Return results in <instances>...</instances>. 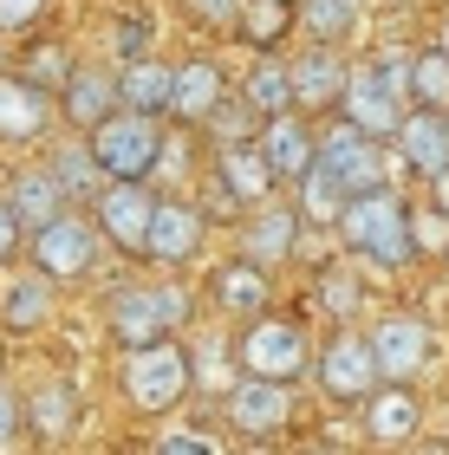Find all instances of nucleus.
Listing matches in <instances>:
<instances>
[{
	"label": "nucleus",
	"mask_w": 449,
	"mask_h": 455,
	"mask_svg": "<svg viewBox=\"0 0 449 455\" xmlns=\"http://www.w3.org/2000/svg\"><path fill=\"white\" fill-rule=\"evenodd\" d=\"M437 52H443V59H449V20H443V46H437Z\"/></svg>",
	"instance_id": "obj_46"
},
{
	"label": "nucleus",
	"mask_w": 449,
	"mask_h": 455,
	"mask_svg": "<svg viewBox=\"0 0 449 455\" xmlns=\"http://www.w3.org/2000/svg\"><path fill=\"white\" fill-rule=\"evenodd\" d=\"M20 410H27V429H33L39 443H66L72 429H78V390H72L66 378L39 384V390H33V397L20 403Z\"/></svg>",
	"instance_id": "obj_24"
},
{
	"label": "nucleus",
	"mask_w": 449,
	"mask_h": 455,
	"mask_svg": "<svg viewBox=\"0 0 449 455\" xmlns=\"http://www.w3.org/2000/svg\"><path fill=\"white\" fill-rule=\"evenodd\" d=\"M52 124V92H39L33 78L0 72V143H33Z\"/></svg>",
	"instance_id": "obj_16"
},
{
	"label": "nucleus",
	"mask_w": 449,
	"mask_h": 455,
	"mask_svg": "<svg viewBox=\"0 0 449 455\" xmlns=\"http://www.w3.org/2000/svg\"><path fill=\"white\" fill-rule=\"evenodd\" d=\"M52 319V280L46 274H20L7 293H0V325L7 332H39Z\"/></svg>",
	"instance_id": "obj_27"
},
{
	"label": "nucleus",
	"mask_w": 449,
	"mask_h": 455,
	"mask_svg": "<svg viewBox=\"0 0 449 455\" xmlns=\"http://www.w3.org/2000/svg\"><path fill=\"white\" fill-rule=\"evenodd\" d=\"M293 417V390L287 384H268V378H241L235 397H229V423L241 429V436H280Z\"/></svg>",
	"instance_id": "obj_15"
},
{
	"label": "nucleus",
	"mask_w": 449,
	"mask_h": 455,
	"mask_svg": "<svg viewBox=\"0 0 449 455\" xmlns=\"http://www.w3.org/2000/svg\"><path fill=\"white\" fill-rule=\"evenodd\" d=\"M150 209H156V196L144 189V182H111V189H98V235L117 241L124 254H144Z\"/></svg>",
	"instance_id": "obj_12"
},
{
	"label": "nucleus",
	"mask_w": 449,
	"mask_h": 455,
	"mask_svg": "<svg viewBox=\"0 0 449 455\" xmlns=\"http://www.w3.org/2000/svg\"><path fill=\"white\" fill-rule=\"evenodd\" d=\"M235 27H241V39H248L261 59H274V46L300 27V0H241Z\"/></svg>",
	"instance_id": "obj_25"
},
{
	"label": "nucleus",
	"mask_w": 449,
	"mask_h": 455,
	"mask_svg": "<svg viewBox=\"0 0 449 455\" xmlns=\"http://www.w3.org/2000/svg\"><path fill=\"white\" fill-rule=\"evenodd\" d=\"M293 241H300V209H254V221L241 228V260L274 267L293 254Z\"/></svg>",
	"instance_id": "obj_22"
},
{
	"label": "nucleus",
	"mask_w": 449,
	"mask_h": 455,
	"mask_svg": "<svg viewBox=\"0 0 449 455\" xmlns=\"http://www.w3.org/2000/svg\"><path fill=\"white\" fill-rule=\"evenodd\" d=\"M313 371H319V384H325V397H333V403H365V397L378 390L372 339H358V332L325 339V345L313 351Z\"/></svg>",
	"instance_id": "obj_7"
},
{
	"label": "nucleus",
	"mask_w": 449,
	"mask_h": 455,
	"mask_svg": "<svg viewBox=\"0 0 449 455\" xmlns=\"http://www.w3.org/2000/svg\"><path fill=\"white\" fill-rule=\"evenodd\" d=\"M449 241V221L437 209H411V247H423V254H437V247Z\"/></svg>",
	"instance_id": "obj_36"
},
{
	"label": "nucleus",
	"mask_w": 449,
	"mask_h": 455,
	"mask_svg": "<svg viewBox=\"0 0 449 455\" xmlns=\"http://www.w3.org/2000/svg\"><path fill=\"white\" fill-rule=\"evenodd\" d=\"M339 209H345V189H339V176L313 163V170L300 176V221H339Z\"/></svg>",
	"instance_id": "obj_32"
},
{
	"label": "nucleus",
	"mask_w": 449,
	"mask_h": 455,
	"mask_svg": "<svg viewBox=\"0 0 449 455\" xmlns=\"http://www.w3.org/2000/svg\"><path fill=\"white\" fill-rule=\"evenodd\" d=\"M92 163H98V176H111V182H144L156 163H163V124L156 117H137V111H117L105 117L92 131Z\"/></svg>",
	"instance_id": "obj_2"
},
{
	"label": "nucleus",
	"mask_w": 449,
	"mask_h": 455,
	"mask_svg": "<svg viewBox=\"0 0 449 455\" xmlns=\"http://www.w3.org/2000/svg\"><path fill=\"white\" fill-rule=\"evenodd\" d=\"M254 150H261V163L274 170V182H300V176L319 163V137L306 131L300 111H287V117H268V124H261V143H254Z\"/></svg>",
	"instance_id": "obj_14"
},
{
	"label": "nucleus",
	"mask_w": 449,
	"mask_h": 455,
	"mask_svg": "<svg viewBox=\"0 0 449 455\" xmlns=\"http://www.w3.org/2000/svg\"><path fill=\"white\" fill-rule=\"evenodd\" d=\"M46 170H52V182H59V189H66V202H78V196H98V163H92V150H85V143H66V150H59V156L46 163Z\"/></svg>",
	"instance_id": "obj_33"
},
{
	"label": "nucleus",
	"mask_w": 449,
	"mask_h": 455,
	"mask_svg": "<svg viewBox=\"0 0 449 455\" xmlns=\"http://www.w3.org/2000/svg\"><path fill=\"white\" fill-rule=\"evenodd\" d=\"M156 455H215V443L202 436V429H176V436H163Z\"/></svg>",
	"instance_id": "obj_39"
},
{
	"label": "nucleus",
	"mask_w": 449,
	"mask_h": 455,
	"mask_svg": "<svg viewBox=\"0 0 449 455\" xmlns=\"http://www.w3.org/2000/svg\"><path fill=\"white\" fill-rule=\"evenodd\" d=\"M33 247V274H46V280H78V274H92V260H98V221H85V215H59V221H46L39 235H27Z\"/></svg>",
	"instance_id": "obj_6"
},
{
	"label": "nucleus",
	"mask_w": 449,
	"mask_h": 455,
	"mask_svg": "<svg viewBox=\"0 0 449 455\" xmlns=\"http://www.w3.org/2000/svg\"><path fill=\"white\" fill-rule=\"evenodd\" d=\"M339 235L352 241L365 260H378V267H404L417 254V247H411V202L391 196L384 182H378V189H365V196H345Z\"/></svg>",
	"instance_id": "obj_1"
},
{
	"label": "nucleus",
	"mask_w": 449,
	"mask_h": 455,
	"mask_svg": "<svg viewBox=\"0 0 449 455\" xmlns=\"http://www.w3.org/2000/svg\"><path fill=\"white\" fill-rule=\"evenodd\" d=\"M287 78H293V111H300V117H306V111H333L339 92H345V66H339L333 46L300 52L293 66H287Z\"/></svg>",
	"instance_id": "obj_19"
},
{
	"label": "nucleus",
	"mask_w": 449,
	"mask_h": 455,
	"mask_svg": "<svg viewBox=\"0 0 449 455\" xmlns=\"http://www.w3.org/2000/svg\"><path fill=\"white\" fill-rule=\"evenodd\" d=\"M182 7H189V20H202V27H229L241 13V0H182Z\"/></svg>",
	"instance_id": "obj_38"
},
{
	"label": "nucleus",
	"mask_w": 449,
	"mask_h": 455,
	"mask_svg": "<svg viewBox=\"0 0 449 455\" xmlns=\"http://www.w3.org/2000/svg\"><path fill=\"white\" fill-rule=\"evenodd\" d=\"M241 98H248V111L268 124V117H287L293 111V78L280 59H261V66L248 72V85H241Z\"/></svg>",
	"instance_id": "obj_29"
},
{
	"label": "nucleus",
	"mask_w": 449,
	"mask_h": 455,
	"mask_svg": "<svg viewBox=\"0 0 449 455\" xmlns=\"http://www.w3.org/2000/svg\"><path fill=\"white\" fill-rule=\"evenodd\" d=\"M221 98H229V78H221L215 59H189V66H176V78H170V117L209 124Z\"/></svg>",
	"instance_id": "obj_18"
},
{
	"label": "nucleus",
	"mask_w": 449,
	"mask_h": 455,
	"mask_svg": "<svg viewBox=\"0 0 449 455\" xmlns=\"http://www.w3.org/2000/svg\"><path fill=\"white\" fill-rule=\"evenodd\" d=\"M397 150L417 176H443L449 170V117L443 111H404L397 124Z\"/></svg>",
	"instance_id": "obj_20"
},
{
	"label": "nucleus",
	"mask_w": 449,
	"mask_h": 455,
	"mask_svg": "<svg viewBox=\"0 0 449 455\" xmlns=\"http://www.w3.org/2000/svg\"><path fill=\"white\" fill-rule=\"evenodd\" d=\"M215 189L229 196V209H268L274 196V170L261 163L254 143H235V150L215 156Z\"/></svg>",
	"instance_id": "obj_17"
},
{
	"label": "nucleus",
	"mask_w": 449,
	"mask_h": 455,
	"mask_svg": "<svg viewBox=\"0 0 449 455\" xmlns=\"http://www.w3.org/2000/svg\"><path fill=\"white\" fill-rule=\"evenodd\" d=\"M378 78H384V85H391L397 98H411V59H397V52H384V59H378Z\"/></svg>",
	"instance_id": "obj_41"
},
{
	"label": "nucleus",
	"mask_w": 449,
	"mask_h": 455,
	"mask_svg": "<svg viewBox=\"0 0 449 455\" xmlns=\"http://www.w3.org/2000/svg\"><path fill=\"white\" fill-rule=\"evenodd\" d=\"M59 111H66L72 131H98L105 117H117V78L105 66H72L66 78H59Z\"/></svg>",
	"instance_id": "obj_13"
},
{
	"label": "nucleus",
	"mask_w": 449,
	"mask_h": 455,
	"mask_svg": "<svg viewBox=\"0 0 449 455\" xmlns=\"http://www.w3.org/2000/svg\"><path fill=\"white\" fill-rule=\"evenodd\" d=\"M144 46H150V20H117V52L144 59Z\"/></svg>",
	"instance_id": "obj_40"
},
{
	"label": "nucleus",
	"mask_w": 449,
	"mask_h": 455,
	"mask_svg": "<svg viewBox=\"0 0 449 455\" xmlns=\"http://www.w3.org/2000/svg\"><path fill=\"white\" fill-rule=\"evenodd\" d=\"M20 423H27V410H20V397H13L7 384H0V443H7L13 429H20Z\"/></svg>",
	"instance_id": "obj_43"
},
{
	"label": "nucleus",
	"mask_w": 449,
	"mask_h": 455,
	"mask_svg": "<svg viewBox=\"0 0 449 455\" xmlns=\"http://www.w3.org/2000/svg\"><path fill=\"white\" fill-rule=\"evenodd\" d=\"M411 98H417V111H443L449 117V59L443 52H417L411 59Z\"/></svg>",
	"instance_id": "obj_31"
},
{
	"label": "nucleus",
	"mask_w": 449,
	"mask_h": 455,
	"mask_svg": "<svg viewBox=\"0 0 449 455\" xmlns=\"http://www.w3.org/2000/svg\"><path fill=\"white\" fill-rule=\"evenodd\" d=\"M52 0H0V33H27L39 27V13H46Z\"/></svg>",
	"instance_id": "obj_37"
},
{
	"label": "nucleus",
	"mask_w": 449,
	"mask_h": 455,
	"mask_svg": "<svg viewBox=\"0 0 449 455\" xmlns=\"http://www.w3.org/2000/svg\"><path fill=\"white\" fill-rule=\"evenodd\" d=\"M170 66H156V59H131L124 78H117V111H137V117H170Z\"/></svg>",
	"instance_id": "obj_23"
},
{
	"label": "nucleus",
	"mask_w": 449,
	"mask_h": 455,
	"mask_svg": "<svg viewBox=\"0 0 449 455\" xmlns=\"http://www.w3.org/2000/svg\"><path fill=\"white\" fill-rule=\"evenodd\" d=\"M358 7L365 0H300V27L319 39V46H333V39H345L358 27Z\"/></svg>",
	"instance_id": "obj_30"
},
{
	"label": "nucleus",
	"mask_w": 449,
	"mask_h": 455,
	"mask_svg": "<svg viewBox=\"0 0 449 455\" xmlns=\"http://www.w3.org/2000/svg\"><path fill=\"white\" fill-rule=\"evenodd\" d=\"M365 423H372V436H378V443H404V436H417V423H423L417 390H411V384L372 390V410H365Z\"/></svg>",
	"instance_id": "obj_28"
},
{
	"label": "nucleus",
	"mask_w": 449,
	"mask_h": 455,
	"mask_svg": "<svg viewBox=\"0 0 449 455\" xmlns=\"http://www.w3.org/2000/svg\"><path fill=\"white\" fill-rule=\"evenodd\" d=\"M209 131L221 137V150H235V143H248V137L261 131V117L248 111V98H241V92H229V98H221V105H215Z\"/></svg>",
	"instance_id": "obj_34"
},
{
	"label": "nucleus",
	"mask_w": 449,
	"mask_h": 455,
	"mask_svg": "<svg viewBox=\"0 0 449 455\" xmlns=\"http://www.w3.org/2000/svg\"><path fill=\"white\" fill-rule=\"evenodd\" d=\"M430 196H437V215L449 221V170H443V176H430Z\"/></svg>",
	"instance_id": "obj_44"
},
{
	"label": "nucleus",
	"mask_w": 449,
	"mask_h": 455,
	"mask_svg": "<svg viewBox=\"0 0 449 455\" xmlns=\"http://www.w3.org/2000/svg\"><path fill=\"white\" fill-rule=\"evenodd\" d=\"M202 235H209L202 209L156 196V209H150V235H144V260H156V267H182V260H196V254H202Z\"/></svg>",
	"instance_id": "obj_11"
},
{
	"label": "nucleus",
	"mask_w": 449,
	"mask_h": 455,
	"mask_svg": "<svg viewBox=\"0 0 449 455\" xmlns=\"http://www.w3.org/2000/svg\"><path fill=\"white\" fill-rule=\"evenodd\" d=\"M417 455H449V449H443V443H423V449H417Z\"/></svg>",
	"instance_id": "obj_45"
},
{
	"label": "nucleus",
	"mask_w": 449,
	"mask_h": 455,
	"mask_svg": "<svg viewBox=\"0 0 449 455\" xmlns=\"http://www.w3.org/2000/svg\"><path fill=\"white\" fill-rule=\"evenodd\" d=\"M182 390H189V351H182L176 339H156L144 351H131L124 358V397L137 410H176L182 403Z\"/></svg>",
	"instance_id": "obj_4"
},
{
	"label": "nucleus",
	"mask_w": 449,
	"mask_h": 455,
	"mask_svg": "<svg viewBox=\"0 0 449 455\" xmlns=\"http://www.w3.org/2000/svg\"><path fill=\"white\" fill-rule=\"evenodd\" d=\"M319 306H325V313H352V306H358V280L352 274H345V267H325V274H319Z\"/></svg>",
	"instance_id": "obj_35"
},
{
	"label": "nucleus",
	"mask_w": 449,
	"mask_h": 455,
	"mask_svg": "<svg viewBox=\"0 0 449 455\" xmlns=\"http://www.w3.org/2000/svg\"><path fill=\"white\" fill-rule=\"evenodd\" d=\"M209 299L221 306V313H261V306H268V267H254V260H229V267H215Z\"/></svg>",
	"instance_id": "obj_26"
},
{
	"label": "nucleus",
	"mask_w": 449,
	"mask_h": 455,
	"mask_svg": "<svg viewBox=\"0 0 449 455\" xmlns=\"http://www.w3.org/2000/svg\"><path fill=\"white\" fill-rule=\"evenodd\" d=\"M20 241H27V235H20V221H13V209H7V196H0V260H13V254H20Z\"/></svg>",
	"instance_id": "obj_42"
},
{
	"label": "nucleus",
	"mask_w": 449,
	"mask_h": 455,
	"mask_svg": "<svg viewBox=\"0 0 449 455\" xmlns=\"http://www.w3.org/2000/svg\"><path fill=\"white\" fill-rule=\"evenodd\" d=\"M235 364H241V378L293 384L300 371H313V339H306L300 319H254L235 339Z\"/></svg>",
	"instance_id": "obj_3"
},
{
	"label": "nucleus",
	"mask_w": 449,
	"mask_h": 455,
	"mask_svg": "<svg viewBox=\"0 0 449 455\" xmlns=\"http://www.w3.org/2000/svg\"><path fill=\"white\" fill-rule=\"evenodd\" d=\"M182 313H189V299L176 293V286H124V293L111 299V332L124 351H144L156 339H170Z\"/></svg>",
	"instance_id": "obj_5"
},
{
	"label": "nucleus",
	"mask_w": 449,
	"mask_h": 455,
	"mask_svg": "<svg viewBox=\"0 0 449 455\" xmlns=\"http://www.w3.org/2000/svg\"><path fill=\"white\" fill-rule=\"evenodd\" d=\"M339 117L378 143V137H397V124H404V98L378 78V66H352V72H345V92H339Z\"/></svg>",
	"instance_id": "obj_8"
},
{
	"label": "nucleus",
	"mask_w": 449,
	"mask_h": 455,
	"mask_svg": "<svg viewBox=\"0 0 449 455\" xmlns=\"http://www.w3.org/2000/svg\"><path fill=\"white\" fill-rule=\"evenodd\" d=\"M319 170H333L345 196H365V189H378V182H384V156H378V143L365 131H352V124L339 117L333 131L319 137Z\"/></svg>",
	"instance_id": "obj_10"
},
{
	"label": "nucleus",
	"mask_w": 449,
	"mask_h": 455,
	"mask_svg": "<svg viewBox=\"0 0 449 455\" xmlns=\"http://www.w3.org/2000/svg\"><path fill=\"white\" fill-rule=\"evenodd\" d=\"M372 358H378V378L411 384L417 371L437 358V339L417 313H391V319H378V332H372Z\"/></svg>",
	"instance_id": "obj_9"
},
{
	"label": "nucleus",
	"mask_w": 449,
	"mask_h": 455,
	"mask_svg": "<svg viewBox=\"0 0 449 455\" xmlns=\"http://www.w3.org/2000/svg\"><path fill=\"white\" fill-rule=\"evenodd\" d=\"M7 209H13V221H20V235H39L46 221L66 215V189L52 182V170H20V176L7 182Z\"/></svg>",
	"instance_id": "obj_21"
}]
</instances>
